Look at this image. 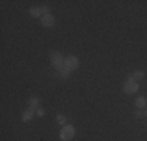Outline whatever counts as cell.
<instances>
[{"mask_svg": "<svg viewBox=\"0 0 147 141\" xmlns=\"http://www.w3.org/2000/svg\"><path fill=\"white\" fill-rule=\"evenodd\" d=\"M50 61H52V64H53V68L57 69V70L64 66V58H63V55L59 54L58 50H53L50 54Z\"/></svg>", "mask_w": 147, "mask_h": 141, "instance_id": "1", "label": "cell"}, {"mask_svg": "<svg viewBox=\"0 0 147 141\" xmlns=\"http://www.w3.org/2000/svg\"><path fill=\"white\" fill-rule=\"evenodd\" d=\"M74 135H75V129H74V125H64L61 129V132H59V138H61L63 141L72 140Z\"/></svg>", "mask_w": 147, "mask_h": 141, "instance_id": "2", "label": "cell"}, {"mask_svg": "<svg viewBox=\"0 0 147 141\" xmlns=\"http://www.w3.org/2000/svg\"><path fill=\"white\" fill-rule=\"evenodd\" d=\"M78 58L77 56H74V55H69V56H66L64 58V66H67L71 70H77L78 69Z\"/></svg>", "mask_w": 147, "mask_h": 141, "instance_id": "3", "label": "cell"}, {"mask_svg": "<svg viewBox=\"0 0 147 141\" xmlns=\"http://www.w3.org/2000/svg\"><path fill=\"white\" fill-rule=\"evenodd\" d=\"M138 89H139V86L136 82H130L128 80V82L124 83V93H127V94H135Z\"/></svg>", "mask_w": 147, "mask_h": 141, "instance_id": "4", "label": "cell"}, {"mask_svg": "<svg viewBox=\"0 0 147 141\" xmlns=\"http://www.w3.org/2000/svg\"><path fill=\"white\" fill-rule=\"evenodd\" d=\"M41 24H42L44 27L50 28V27H53V25H55V17L52 16V14H45V16L41 17Z\"/></svg>", "mask_w": 147, "mask_h": 141, "instance_id": "5", "label": "cell"}, {"mask_svg": "<svg viewBox=\"0 0 147 141\" xmlns=\"http://www.w3.org/2000/svg\"><path fill=\"white\" fill-rule=\"evenodd\" d=\"M144 77H146V74L142 72V70H135L133 74L128 75V80H130V82H138V80H142Z\"/></svg>", "mask_w": 147, "mask_h": 141, "instance_id": "6", "label": "cell"}, {"mask_svg": "<svg viewBox=\"0 0 147 141\" xmlns=\"http://www.w3.org/2000/svg\"><path fill=\"white\" fill-rule=\"evenodd\" d=\"M71 72H72V70L69 69L67 66H63V68H59V69L57 70V75L59 77V79L64 80V79H67V77H69V74H71Z\"/></svg>", "mask_w": 147, "mask_h": 141, "instance_id": "7", "label": "cell"}, {"mask_svg": "<svg viewBox=\"0 0 147 141\" xmlns=\"http://www.w3.org/2000/svg\"><path fill=\"white\" fill-rule=\"evenodd\" d=\"M28 105H30V108H28V110L34 111L38 107H39V99H38V97H31L30 100H28Z\"/></svg>", "mask_w": 147, "mask_h": 141, "instance_id": "8", "label": "cell"}, {"mask_svg": "<svg viewBox=\"0 0 147 141\" xmlns=\"http://www.w3.org/2000/svg\"><path fill=\"white\" fill-rule=\"evenodd\" d=\"M30 14L33 17H42V13H41L39 6H31V8H30Z\"/></svg>", "mask_w": 147, "mask_h": 141, "instance_id": "9", "label": "cell"}, {"mask_svg": "<svg viewBox=\"0 0 147 141\" xmlns=\"http://www.w3.org/2000/svg\"><path fill=\"white\" fill-rule=\"evenodd\" d=\"M33 115H34V111H31V110L24 111V113H22V121H24V122H28L30 119L33 118Z\"/></svg>", "mask_w": 147, "mask_h": 141, "instance_id": "10", "label": "cell"}, {"mask_svg": "<svg viewBox=\"0 0 147 141\" xmlns=\"http://www.w3.org/2000/svg\"><path fill=\"white\" fill-rule=\"evenodd\" d=\"M135 104H136V107H138V108H144L146 107V104H147V99L146 97H138V99H136V102H135Z\"/></svg>", "mask_w": 147, "mask_h": 141, "instance_id": "11", "label": "cell"}, {"mask_svg": "<svg viewBox=\"0 0 147 141\" xmlns=\"http://www.w3.org/2000/svg\"><path fill=\"white\" fill-rule=\"evenodd\" d=\"M39 8H41L42 16H45V14H50V6H49V5H42V6H39Z\"/></svg>", "mask_w": 147, "mask_h": 141, "instance_id": "12", "label": "cell"}, {"mask_svg": "<svg viewBox=\"0 0 147 141\" xmlns=\"http://www.w3.org/2000/svg\"><path fill=\"white\" fill-rule=\"evenodd\" d=\"M57 122H58V124H61V125H64L66 124V116L64 115H58L57 116Z\"/></svg>", "mask_w": 147, "mask_h": 141, "instance_id": "13", "label": "cell"}, {"mask_svg": "<svg viewBox=\"0 0 147 141\" xmlns=\"http://www.w3.org/2000/svg\"><path fill=\"white\" fill-rule=\"evenodd\" d=\"M44 108H38V116H39V118H42V116H44Z\"/></svg>", "mask_w": 147, "mask_h": 141, "instance_id": "14", "label": "cell"}, {"mask_svg": "<svg viewBox=\"0 0 147 141\" xmlns=\"http://www.w3.org/2000/svg\"><path fill=\"white\" fill-rule=\"evenodd\" d=\"M135 116H136V118H142V116H144V113H142L141 110H138V111L135 113Z\"/></svg>", "mask_w": 147, "mask_h": 141, "instance_id": "15", "label": "cell"}, {"mask_svg": "<svg viewBox=\"0 0 147 141\" xmlns=\"http://www.w3.org/2000/svg\"><path fill=\"white\" fill-rule=\"evenodd\" d=\"M144 116H146V118H147V110H146V111H144Z\"/></svg>", "mask_w": 147, "mask_h": 141, "instance_id": "16", "label": "cell"}]
</instances>
